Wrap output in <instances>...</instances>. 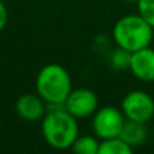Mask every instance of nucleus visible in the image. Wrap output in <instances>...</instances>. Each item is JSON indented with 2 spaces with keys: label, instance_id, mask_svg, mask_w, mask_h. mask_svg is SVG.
Here are the masks:
<instances>
[{
  "label": "nucleus",
  "instance_id": "obj_1",
  "mask_svg": "<svg viewBox=\"0 0 154 154\" xmlns=\"http://www.w3.org/2000/svg\"><path fill=\"white\" fill-rule=\"evenodd\" d=\"M42 134L51 147L69 149L79 137V125L76 118L66 111L65 104H48L42 119Z\"/></svg>",
  "mask_w": 154,
  "mask_h": 154
},
{
  "label": "nucleus",
  "instance_id": "obj_2",
  "mask_svg": "<svg viewBox=\"0 0 154 154\" xmlns=\"http://www.w3.org/2000/svg\"><path fill=\"white\" fill-rule=\"evenodd\" d=\"M154 29L139 14L125 15L115 23L112 37L118 48L134 51L150 46L153 41Z\"/></svg>",
  "mask_w": 154,
  "mask_h": 154
},
{
  "label": "nucleus",
  "instance_id": "obj_3",
  "mask_svg": "<svg viewBox=\"0 0 154 154\" xmlns=\"http://www.w3.org/2000/svg\"><path fill=\"white\" fill-rule=\"evenodd\" d=\"M35 87L38 95L48 104H64L72 91V80L64 66L49 64L39 70Z\"/></svg>",
  "mask_w": 154,
  "mask_h": 154
},
{
  "label": "nucleus",
  "instance_id": "obj_4",
  "mask_svg": "<svg viewBox=\"0 0 154 154\" xmlns=\"http://www.w3.org/2000/svg\"><path fill=\"white\" fill-rule=\"evenodd\" d=\"M120 109L126 119L147 123L154 116V99L145 91L134 89L123 97Z\"/></svg>",
  "mask_w": 154,
  "mask_h": 154
},
{
  "label": "nucleus",
  "instance_id": "obj_5",
  "mask_svg": "<svg viewBox=\"0 0 154 154\" xmlns=\"http://www.w3.org/2000/svg\"><path fill=\"white\" fill-rule=\"evenodd\" d=\"M125 120L126 118L122 109L107 106L96 109V112L93 114L92 127L97 138H115V137H119L123 125H125Z\"/></svg>",
  "mask_w": 154,
  "mask_h": 154
},
{
  "label": "nucleus",
  "instance_id": "obj_6",
  "mask_svg": "<svg viewBox=\"0 0 154 154\" xmlns=\"http://www.w3.org/2000/svg\"><path fill=\"white\" fill-rule=\"evenodd\" d=\"M65 108L76 118H88L97 109L99 100L96 93L88 88L72 89L65 100Z\"/></svg>",
  "mask_w": 154,
  "mask_h": 154
},
{
  "label": "nucleus",
  "instance_id": "obj_7",
  "mask_svg": "<svg viewBox=\"0 0 154 154\" xmlns=\"http://www.w3.org/2000/svg\"><path fill=\"white\" fill-rule=\"evenodd\" d=\"M130 72L143 82H154V49L150 46L131 53Z\"/></svg>",
  "mask_w": 154,
  "mask_h": 154
},
{
  "label": "nucleus",
  "instance_id": "obj_8",
  "mask_svg": "<svg viewBox=\"0 0 154 154\" xmlns=\"http://www.w3.org/2000/svg\"><path fill=\"white\" fill-rule=\"evenodd\" d=\"M15 109L19 116L27 122H37L43 119V116L46 115L45 100L39 95L35 96L31 93L20 96L16 100Z\"/></svg>",
  "mask_w": 154,
  "mask_h": 154
},
{
  "label": "nucleus",
  "instance_id": "obj_9",
  "mask_svg": "<svg viewBox=\"0 0 154 154\" xmlns=\"http://www.w3.org/2000/svg\"><path fill=\"white\" fill-rule=\"evenodd\" d=\"M119 137L126 142V143L130 145L133 149L137 146H141V145H143L145 141L147 139L146 123H141V122H135V120L126 119Z\"/></svg>",
  "mask_w": 154,
  "mask_h": 154
},
{
  "label": "nucleus",
  "instance_id": "obj_10",
  "mask_svg": "<svg viewBox=\"0 0 154 154\" xmlns=\"http://www.w3.org/2000/svg\"><path fill=\"white\" fill-rule=\"evenodd\" d=\"M133 147L126 143L120 137L101 139L99 145V154H131Z\"/></svg>",
  "mask_w": 154,
  "mask_h": 154
},
{
  "label": "nucleus",
  "instance_id": "obj_11",
  "mask_svg": "<svg viewBox=\"0 0 154 154\" xmlns=\"http://www.w3.org/2000/svg\"><path fill=\"white\" fill-rule=\"evenodd\" d=\"M100 142L92 135L77 137L70 149L77 154H99Z\"/></svg>",
  "mask_w": 154,
  "mask_h": 154
},
{
  "label": "nucleus",
  "instance_id": "obj_12",
  "mask_svg": "<svg viewBox=\"0 0 154 154\" xmlns=\"http://www.w3.org/2000/svg\"><path fill=\"white\" fill-rule=\"evenodd\" d=\"M131 61V51L126 49L118 48L114 53L111 54V65L116 70H126L130 68Z\"/></svg>",
  "mask_w": 154,
  "mask_h": 154
},
{
  "label": "nucleus",
  "instance_id": "obj_13",
  "mask_svg": "<svg viewBox=\"0 0 154 154\" xmlns=\"http://www.w3.org/2000/svg\"><path fill=\"white\" fill-rule=\"evenodd\" d=\"M138 14L154 29V0H138Z\"/></svg>",
  "mask_w": 154,
  "mask_h": 154
},
{
  "label": "nucleus",
  "instance_id": "obj_14",
  "mask_svg": "<svg viewBox=\"0 0 154 154\" xmlns=\"http://www.w3.org/2000/svg\"><path fill=\"white\" fill-rule=\"evenodd\" d=\"M8 20V12H7V8H5L4 3L0 0V31L5 27Z\"/></svg>",
  "mask_w": 154,
  "mask_h": 154
},
{
  "label": "nucleus",
  "instance_id": "obj_15",
  "mask_svg": "<svg viewBox=\"0 0 154 154\" xmlns=\"http://www.w3.org/2000/svg\"><path fill=\"white\" fill-rule=\"evenodd\" d=\"M127 2H131V3H138V0H127Z\"/></svg>",
  "mask_w": 154,
  "mask_h": 154
}]
</instances>
